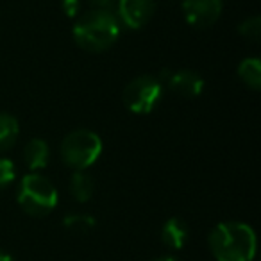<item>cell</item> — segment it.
<instances>
[{"mask_svg": "<svg viewBox=\"0 0 261 261\" xmlns=\"http://www.w3.org/2000/svg\"><path fill=\"white\" fill-rule=\"evenodd\" d=\"M256 232L242 222H222L211 229L207 245L217 261H254Z\"/></svg>", "mask_w": 261, "mask_h": 261, "instance_id": "6da1fadb", "label": "cell"}, {"mask_svg": "<svg viewBox=\"0 0 261 261\" xmlns=\"http://www.w3.org/2000/svg\"><path fill=\"white\" fill-rule=\"evenodd\" d=\"M122 25L115 11L90 9L79 16L73 25V40L86 52H104L111 48L120 38Z\"/></svg>", "mask_w": 261, "mask_h": 261, "instance_id": "7a4b0ae2", "label": "cell"}, {"mask_svg": "<svg viewBox=\"0 0 261 261\" xmlns=\"http://www.w3.org/2000/svg\"><path fill=\"white\" fill-rule=\"evenodd\" d=\"M61 160L72 170H86L93 167L102 154V140L97 133L88 129H75L63 138Z\"/></svg>", "mask_w": 261, "mask_h": 261, "instance_id": "3957f363", "label": "cell"}, {"mask_svg": "<svg viewBox=\"0 0 261 261\" xmlns=\"http://www.w3.org/2000/svg\"><path fill=\"white\" fill-rule=\"evenodd\" d=\"M20 207L31 217H47L58 206V190L41 174H27L18 190Z\"/></svg>", "mask_w": 261, "mask_h": 261, "instance_id": "277c9868", "label": "cell"}, {"mask_svg": "<svg viewBox=\"0 0 261 261\" xmlns=\"http://www.w3.org/2000/svg\"><path fill=\"white\" fill-rule=\"evenodd\" d=\"M163 84L154 75H140L123 88L122 100L129 111L147 115L154 111L163 97Z\"/></svg>", "mask_w": 261, "mask_h": 261, "instance_id": "5b68a950", "label": "cell"}, {"mask_svg": "<svg viewBox=\"0 0 261 261\" xmlns=\"http://www.w3.org/2000/svg\"><path fill=\"white\" fill-rule=\"evenodd\" d=\"M158 79L182 98H195L204 90V79L193 70H161Z\"/></svg>", "mask_w": 261, "mask_h": 261, "instance_id": "8992f818", "label": "cell"}, {"mask_svg": "<svg viewBox=\"0 0 261 261\" xmlns=\"http://www.w3.org/2000/svg\"><path fill=\"white\" fill-rule=\"evenodd\" d=\"M116 16L127 29H142L156 13V0H116Z\"/></svg>", "mask_w": 261, "mask_h": 261, "instance_id": "52a82bcc", "label": "cell"}, {"mask_svg": "<svg viewBox=\"0 0 261 261\" xmlns=\"http://www.w3.org/2000/svg\"><path fill=\"white\" fill-rule=\"evenodd\" d=\"M224 0H182V15L193 29H207L222 15Z\"/></svg>", "mask_w": 261, "mask_h": 261, "instance_id": "ba28073f", "label": "cell"}, {"mask_svg": "<svg viewBox=\"0 0 261 261\" xmlns=\"http://www.w3.org/2000/svg\"><path fill=\"white\" fill-rule=\"evenodd\" d=\"M190 238V229L182 218L172 217L161 229V242L172 250H181Z\"/></svg>", "mask_w": 261, "mask_h": 261, "instance_id": "9c48e42d", "label": "cell"}, {"mask_svg": "<svg viewBox=\"0 0 261 261\" xmlns=\"http://www.w3.org/2000/svg\"><path fill=\"white\" fill-rule=\"evenodd\" d=\"M48 160H50V149L45 140L33 138L23 147V161L31 172L45 168L48 165Z\"/></svg>", "mask_w": 261, "mask_h": 261, "instance_id": "30bf717a", "label": "cell"}, {"mask_svg": "<svg viewBox=\"0 0 261 261\" xmlns=\"http://www.w3.org/2000/svg\"><path fill=\"white\" fill-rule=\"evenodd\" d=\"M70 193L77 202H88L93 197L95 192V182L93 177L88 174L86 170H73L72 177H70Z\"/></svg>", "mask_w": 261, "mask_h": 261, "instance_id": "8fae6325", "label": "cell"}, {"mask_svg": "<svg viewBox=\"0 0 261 261\" xmlns=\"http://www.w3.org/2000/svg\"><path fill=\"white\" fill-rule=\"evenodd\" d=\"M20 135V123L9 113H0V154L9 150Z\"/></svg>", "mask_w": 261, "mask_h": 261, "instance_id": "7c38bea8", "label": "cell"}, {"mask_svg": "<svg viewBox=\"0 0 261 261\" xmlns=\"http://www.w3.org/2000/svg\"><path fill=\"white\" fill-rule=\"evenodd\" d=\"M238 77L247 88L257 91L261 88V61L257 58H247L238 65Z\"/></svg>", "mask_w": 261, "mask_h": 261, "instance_id": "4fadbf2b", "label": "cell"}, {"mask_svg": "<svg viewBox=\"0 0 261 261\" xmlns=\"http://www.w3.org/2000/svg\"><path fill=\"white\" fill-rule=\"evenodd\" d=\"M63 225L77 234H88V232L95 231L97 220H95V217L86 213H70L63 218Z\"/></svg>", "mask_w": 261, "mask_h": 261, "instance_id": "5bb4252c", "label": "cell"}, {"mask_svg": "<svg viewBox=\"0 0 261 261\" xmlns=\"http://www.w3.org/2000/svg\"><path fill=\"white\" fill-rule=\"evenodd\" d=\"M238 34L245 40L257 41L261 36V18L259 16H250V18L243 20L238 25Z\"/></svg>", "mask_w": 261, "mask_h": 261, "instance_id": "9a60e30c", "label": "cell"}, {"mask_svg": "<svg viewBox=\"0 0 261 261\" xmlns=\"http://www.w3.org/2000/svg\"><path fill=\"white\" fill-rule=\"evenodd\" d=\"M15 163L11 160L0 158V188H6L15 181Z\"/></svg>", "mask_w": 261, "mask_h": 261, "instance_id": "2e32d148", "label": "cell"}, {"mask_svg": "<svg viewBox=\"0 0 261 261\" xmlns=\"http://www.w3.org/2000/svg\"><path fill=\"white\" fill-rule=\"evenodd\" d=\"M61 8H63V11H65L66 16L75 18V16L79 15L81 0H61Z\"/></svg>", "mask_w": 261, "mask_h": 261, "instance_id": "e0dca14e", "label": "cell"}, {"mask_svg": "<svg viewBox=\"0 0 261 261\" xmlns=\"http://www.w3.org/2000/svg\"><path fill=\"white\" fill-rule=\"evenodd\" d=\"M91 9H106V11H115L116 0H88Z\"/></svg>", "mask_w": 261, "mask_h": 261, "instance_id": "ac0fdd59", "label": "cell"}, {"mask_svg": "<svg viewBox=\"0 0 261 261\" xmlns=\"http://www.w3.org/2000/svg\"><path fill=\"white\" fill-rule=\"evenodd\" d=\"M0 261H15V259H13V256H9L8 252L0 250Z\"/></svg>", "mask_w": 261, "mask_h": 261, "instance_id": "d6986e66", "label": "cell"}, {"mask_svg": "<svg viewBox=\"0 0 261 261\" xmlns=\"http://www.w3.org/2000/svg\"><path fill=\"white\" fill-rule=\"evenodd\" d=\"M156 261H177V259H174V257H161V259H156Z\"/></svg>", "mask_w": 261, "mask_h": 261, "instance_id": "ffe728a7", "label": "cell"}]
</instances>
